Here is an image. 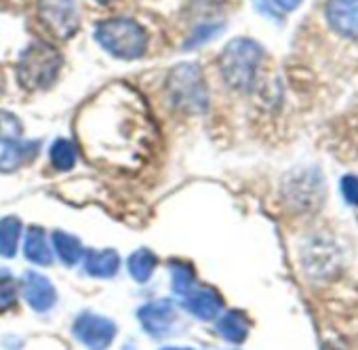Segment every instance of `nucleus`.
Wrapping results in <instances>:
<instances>
[{
  "label": "nucleus",
  "mask_w": 358,
  "mask_h": 350,
  "mask_svg": "<svg viewBox=\"0 0 358 350\" xmlns=\"http://www.w3.org/2000/svg\"><path fill=\"white\" fill-rule=\"evenodd\" d=\"M120 268V258L116 251L106 249V251H89L85 255V270L93 276L99 279H110L118 272Z\"/></svg>",
  "instance_id": "obj_12"
},
{
  "label": "nucleus",
  "mask_w": 358,
  "mask_h": 350,
  "mask_svg": "<svg viewBox=\"0 0 358 350\" xmlns=\"http://www.w3.org/2000/svg\"><path fill=\"white\" fill-rule=\"evenodd\" d=\"M17 298V283L11 276L9 270L0 268V312H5L7 308H11L15 304Z\"/></svg>",
  "instance_id": "obj_20"
},
{
  "label": "nucleus",
  "mask_w": 358,
  "mask_h": 350,
  "mask_svg": "<svg viewBox=\"0 0 358 350\" xmlns=\"http://www.w3.org/2000/svg\"><path fill=\"white\" fill-rule=\"evenodd\" d=\"M171 276H173V291L179 295H186L192 289L194 283V274L188 266L184 264H173L171 266Z\"/></svg>",
  "instance_id": "obj_21"
},
{
  "label": "nucleus",
  "mask_w": 358,
  "mask_h": 350,
  "mask_svg": "<svg viewBox=\"0 0 358 350\" xmlns=\"http://www.w3.org/2000/svg\"><path fill=\"white\" fill-rule=\"evenodd\" d=\"M95 41L118 59H137L145 53L148 45L143 28L129 18H116L99 24L95 30Z\"/></svg>",
  "instance_id": "obj_2"
},
{
  "label": "nucleus",
  "mask_w": 358,
  "mask_h": 350,
  "mask_svg": "<svg viewBox=\"0 0 358 350\" xmlns=\"http://www.w3.org/2000/svg\"><path fill=\"white\" fill-rule=\"evenodd\" d=\"M341 195L350 205H358V178L356 175H345L341 180Z\"/></svg>",
  "instance_id": "obj_23"
},
{
  "label": "nucleus",
  "mask_w": 358,
  "mask_h": 350,
  "mask_svg": "<svg viewBox=\"0 0 358 350\" xmlns=\"http://www.w3.org/2000/svg\"><path fill=\"white\" fill-rule=\"evenodd\" d=\"M62 68V55L47 43L30 45L17 62V78L28 91L47 89Z\"/></svg>",
  "instance_id": "obj_4"
},
{
  "label": "nucleus",
  "mask_w": 358,
  "mask_h": 350,
  "mask_svg": "<svg viewBox=\"0 0 358 350\" xmlns=\"http://www.w3.org/2000/svg\"><path fill=\"white\" fill-rule=\"evenodd\" d=\"M274 3H276L280 9H285V11H291V9H295V7L301 5V0H274Z\"/></svg>",
  "instance_id": "obj_25"
},
{
  "label": "nucleus",
  "mask_w": 358,
  "mask_h": 350,
  "mask_svg": "<svg viewBox=\"0 0 358 350\" xmlns=\"http://www.w3.org/2000/svg\"><path fill=\"white\" fill-rule=\"evenodd\" d=\"M324 15L333 32L343 38H358V0H329Z\"/></svg>",
  "instance_id": "obj_8"
},
{
  "label": "nucleus",
  "mask_w": 358,
  "mask_h": 350,
  "mask_svg": "<svg viewBox=\"0 0 358 350\" xmlns=\"http://www.w3.org/2000/svg\"><path fill=\"white\" fill-rule=\"evenodd\" d=\"M97 3H110V0H97Z\"/></svg>",
  "instance_id": "obj_27"
},
{
  "label": "nucleus",
  "mask_w": 358,
  "mask_h": 350,
  "mask_svg": "<svg viewBox=\"0 0 358 350\" xmlns=\"http://www.w3.org/2000/svg\"><path fill=\"white\" fill-rule=\"evenodd\" d=\"M215 30H217L215 26H205V28H199V30L192 34V38L186 43V49H188V47H194V45H201L203 41H209V38H213V36L217 34Z\"/></svg>",
  "instance_id": "obj_24"
},
{
  "label": "nucleus",
  "mask_w": 358,
  "mask_h": 350,
  "mask_svg": "<svg viewBox=\"0 0 358 350\" xmlns=\"http://www.w3.org/2000/svg\"><path fill=\"white\" fill-rule=\"evenodd\" d=\"M38 146L34 141L30 144H17V141H11L9 148L3 152V156H0V169H5V171H11L20 164H24L26 160H30L38 150Z\"/></svg>",
  "instance_id": "obj_16"
},
{
  "label": "nucleus",
  "mask_w": 358,
  "mask_h": 350,
  "mask_svg": "<svg viewBox=\"0 0 358 350\" xmlns=\"http://www.w3.org/2000/svg\"><path fill=\"white\" fill-rule=\"evenodd\" d=\"M74 335L80 340L89 350H106L116 335V325L103 316L83 314L74 323Z\"/></svg>",
  "instance_id": "obj_7"
},
{
  "label": "nucleus",
  "mask_w": 358,
  "mask_h": 350,
  "mask_svg": "<svg viewBox=\"0 0 358 350\" xmlns=\"http://www.w3.org/2000/svg\"><path fill=\"white\" fill-rule=\"evenodd\" d=\"M217 329H220V333H222L228 342L238 344V342H243V340L247 337V333H249V323H247V318H245L243 312H236V310H234V312H228L226 316L220 318Z\"/></svg>",
  "instance_id": "obj_15"
},
{
  "label": "nucleus",
  "mask_w": 358,
  "mask_h": 350,
  "mask_svg": "<svg viewBox=\"0 0 358 350\" xmlns=\"http://www.w3.org/2000/svg\"><path fill=\"white\" fill-rule=\"evenodd\" d=\"M24 298L34 310L45 312L55 304L57 295H55V289L49 279H45L43 274H36V272H28L24 279Z\"/></svg>",
  "instance_id": "obj_10"
},
{
  "label": "nucleus",
  "mask_w": 358,
  "mask_h": 350,
  "mask_svg": "<svg viewBox=\"0 0 358 350\" xmlns=\"http://www.w3.org/2000/svg\"><path fill=\"white\" fill-rule=\"evenodd\" d=\"M175 318H177L175 308L166 300H158V302L145 304L139 310V321H141L143 329L150 335H154V337H164L171 331Z\"/></svg>",
  "instance_id": "obj_9"
},
{
  "label": "nucleus",
  "mask_w": 358,
  "mask_h": 350,
  "mask_svg": "<svg viewBox=\"0 0 358 350\" xmlns=\"http://www.w3.org/2000/svg\"><path fill=\"white\" fill-rule=\"evenodd\" d=\"M262 55H264L262 47L255 41H249V38L232 41L220 57V68H222L226 83L232 89L249 91L253 87Z\"/></svg>",
  "instance_id": "obj_3"
},
{
  "label": "nucleus",
  "mask_w": 358,
  "mask_h": 350,
  "mask_svg": "<svg viewBox=\"0 0 358 350\" xmlns=\"http://www.w3.org/2000/svg\"><path fill=\"white\" fill-rule=\"evenodd\" d=\"M78 137L93 158L129 167L139 164L152 150L154 125L131 87L112 85L80 112Z\"/></svg>",
  "instance_id": "obj_1"
},
{
  "label": "nucleus",
  "mask_w": 358,
  "mask_h": 350,
  "mask_svg": "<svg viewBox=\"0 0 358 350\" xmlns=\"http://www.w3.org/2000/svg\"><path fill=\"white\" fill-rule=\"evenodd\" d=\"M222 298L213 289H199L192 293H186V310L203 321H213L222 312Z\"/></svg>",
  "instance_id": "obj_11"
},
{
  "label": "nucleus",
  "mask_w": 358,
  "mask_h": 350,
  "mask_svg": "<svg viewBox=\"0 0 358 350\" xmlns=\"http://www.w3.org/2000/svg\"><path fill=\"white\" fill-rule=\"evenodd\" d=\"M26 258L38 266H49L53 262V251L47 245V239L41 228H30L26 234V245H24Z\"/></svg>",
  "instance_id": "obj_13"
},
{
  "label": "nucleus",
  "mask_w": 358,
  "mask_h": 350,
  "mask_svg": "<svg viewBox=\"0 0 358 350\" xmlns=\"http://www.w3.org/2000/svg\"><path fill=\"white\" fill-rule=\"evenodd\" d=\"M51 243H53L55 253L62 258V262H64L66 266H74V264L85 255V251H83L78 239H74V237H70V234H66V232H53Z\"/></svg>",
  "instance_id": "obj_14"
},
{
  "label": "nucleus",
  "mask_w": 358,
  "mask_h": 350,
  "mask_svg": "<svg viewBox=\"0 0 358 350\" xmlns=\"http://www.w3.org/2000/svg\"><path fill=\"white\" fill-rule=\"evenodd\" d=\"M38 18L57 38H70L78 30V9L74 0H41Z\"/></svg>",
  "instance_id": "obj_6"
},
{
  "label": "nucleus",
  "mask_w": 358,
  "mask_h": 350,
  "mask_svg": "<svg viewBox=\"0 0 358 350\" xmlns=\"http://www.w3.org/2000/svg\"><path fill=\"white\" fill-rule=\"evenodd\" d=\"M162 350H192V348H177V346H173V348H162Z\"/></svg>",
  "instance_id": "obj_26"
},
{
  "label": "nucleus",
  "mask_w": 358,
  "mask_h": 350,
  "mask_svg": "<svg viewBox=\"0 0 358 350\" xmlns=\"http://www.w3.org/2000/svg\"><path fill=\"white\" fill-rule=\"evenodd\" d=\"M154 266H156V258L148 249H139L129 260V272L137 283H145L152 276Z\"/></svg>",
  "instance_id": "obj_18"
},
{
  "label": "nucleus",
  "mask_w": 358,
  "mask_h": 350,
  "mask_svg": "<svg viewBox=\"0 0 358 350\" xmlns=\"http://www.w3.org/2000/svg\"><path fill=\"white\" fill-rule=\"evenodd\" d=\"M22 133V125L7 112H0V141H15Z\"/></svg>",
  "instance_id": "obj_22"
},
{
  "label": "nucleus",
  "mask_w": 358,
  "mask_h": 350,
  "mask_svg": "<svg viewBox=\"0 0 358 350\" xmlns=\"http://www.w3.org/2000/svg\"><path fill=\"white\" fill-rule=\"evenodd\" d=\"M169 97L186 112H201L207 106L203 76L196 64H179L169 76Z\"/></svg>",
  "instance_id": "obj_5"
},
{
  "label": "nucleus",
  "mask_w": 358,
  "mask_h": 350,
  "mask_svg": "<svg viewBox=\"0 0 358 350\" xmlns=\"http://www.w3.org/2000/svg\"><path fill=\"white\" fill-rule=\"evenodd\" d=\"M51 162L57 169H62V171L72 169L74 162H76V150H74V146L68 139H57L51 146Z\"/></svg>",
  "instance_id": "obj_19"
},
{
  "label": "nucleus",
  "mask_w": 358,
  "mask_h": 350,
  "mask_svg": "<svg viewBox=\"0 0 358 350\" xmlns=\"http://www.w3.org/2000/svg\"><path fill=\"white\" fill-rule=\"evenodd\" d=\"M20 232H22V224L15 218H7L0 222V255L11 258L17 251V243H20Z\"/></svg>",
  "instance_id": "obj_17"
}]
</instances>
